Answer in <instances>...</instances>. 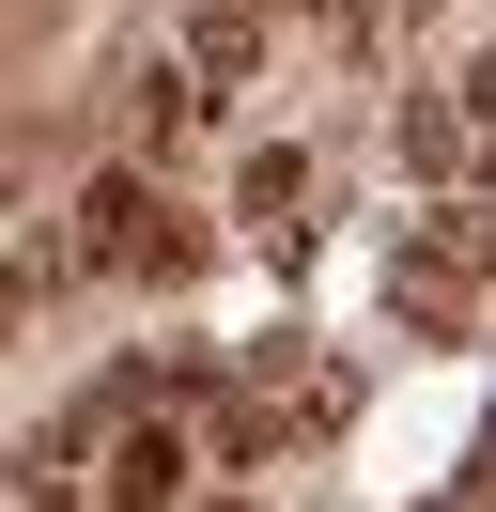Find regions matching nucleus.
I'll use <instances>...</instances> for the list:
<instances>
[{"mask_svg":"<svg viewBox=\"0 0 496 512\" xmlns=\"http://www.w3.org/2000/svg\"><path fill=\"white\" fill-rule=\"evenodd\" d=\"M78 264H93V280H109V264L171 280V264H186V233H171V202H155L140 171H93V187H78Z\"/></svg>","mask_w":496,"mask_h":512,"instance_id":"f257e3e1","label":"nucleus"},{"mask_svg":"<svg viewBox=\"0 0 496 512\" xmlns=\"http://www.w3.org/2000/svg\"><path fill=\"white\" fill-rule=\"evenodd\" d=\"M171 497H186V435H171V419L109 435V512H171Z\"/></svg>","mask_w":496,"mask_h":512,"instance_id":"f03ea898","label":"nucleus"},{"mask_svg":"<svg viewBox=\"0 0 496 512\" xmlns=\"http://www.w3.org/2000/svg\"><path fill=\"white\" fill-rule=\"evenodd\" d=\"M186 125H202V78H186V63H171V47H155V63H140V78H124V140H140V156H171V140H186Z\"/></svg>","mask_w":496,"mask_h":512,"instance_id":"7ed1b4c3","label":"nucleus"},{"mask_svg":"<svg viewBox=\"0 0 496 512\" xmlns=\"http://www.w3.org/2000/svg\"><path fill=\"white\" fill-rule=\"evenodd\" d=\"M16 311H31V280H16V264H0V326H16Z\"/></svg>","mask_w":496,"mask_h":512,"instance_id":"20e7f679","label":"nucleus"}]
</instances>
